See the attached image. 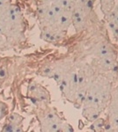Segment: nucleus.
Instances as JSON below:
<instances>
[{"mask_svg":"<svg viewBox=\"0 0 118 132\" xmlns=\"http://www.w3.org/2000/svg\"><path fill=\"white\" fill-rule=\"evenodd\" d=\"M0 31L12 47L24 40V19L12 2L0 5Z\"/></svg>","mask_w":118,"mask_h":132,"instance_id":"3","label":"nucleus"},{"mask_svg":"<svg viewBox=\"0 0 118 132\" xmlns=\"http://www.w3.org/2000/svg\"><path fill=\"white\" fill-rule=\"evenodd\" d=\"M41 129L42 131H65L66 124L57 112L45 110L39 116Z\"/></svg>","mask_w":118,"mask_h":132,"instance_id":"6","label":"nucleus"},{"mask_svg":"<svg viewBox=\"0 0 118 132\" xmlns=\"http://www.w3.org/2000/svg\"><path fill=\"white\" fill-rule=\"evenodd\" d=\"M115 131H118V124H117L116 128H115Z\"/></svg>","mask_w":118,"mask_h":132,"instance_id":"13","label":"nucleus"},{"mask_svg":"<svg viewBox=\"0 0 118 132\" xmlns=\"http://www.w3.org/2000/svg\"><path fill=\"white\" fill-rule=\"evenodd\" d=\"M115 65H116V57L115 53L112 52L102 57L96 58L93 70L100 73H106L114 71L115 69Z\"/></svg>","mask_w":118,"mask_h":132,"instance_id":"8","label":"nucleus"},{"mask_svg":"<svg viewBox=\"0 0 118 132\" xmlns=\"http://www.w3.org/2000/svg\"><path fill=\"white\" fill-rule=\"evenodd\" d=\"M112 85L108 77L97 75L87 89L81 104L83 116L89 122H94L108 107Z\"/></svg>","mask_w":118,"mask_h":132,"instance_id":"2","label":"nucleus"},{"mask_svg":"<svg viewBox=\"0 0 118 132\" xmlns=\"http://www.w3.org/2000/svg\"><path fill=\"white\" fill-rule=\"evenodd\" d=\"M72 9L73 7L41 4L37 9V18L44 41L55 42L66 35L72 25Z\"/></svg>","mask_w":118,"mask_h":132,"instance_id":"1","label":"nucleus"},{"mask_svg":"<svg viewBox=\"0 0 118 132\" xmlns=\"http://www.w3.org/2000/svg\"><path fill=\"white\" fill-rule=\"evenodd\" d=\"M27 93H28V96L32 101H36L38 103H40V102H46L49 99L48 92L39 84L30 85Z\"/></svg>","mask_w":118,"mask_h":132,"instance_id":"9","label":"nucleus"},{"mask_svg":"<svg viewBox=\"0 0 118 132\" xmlns=\"http://www.w3.org/2000/svg\"><path fill=\"white\" fill-rule=\"evenodd\" d=\"M108 123L105 124L106 130L115 131L118 124V86L112 87L108 104Z\"/></svg>","mask_w":118,"mask_h":132,"instance_id":"7","label":"nucleus"},{"mask_svg":"<svg viewBox=\"0 0 118 132\" xmlns=\"http://www.w3.org/2000/svg\"><path fill=\"white\" fill-rule=\"evenodd\" d=\"M90 14V7L87 0H74L72 9V26L77 32L85 28Z\"/></svg>","mask_w":118,"mask_h":132,"instance_id":"5","label":"nucleus"},{"mask_svg":"<svg viewBox=\"0 0 118 132\" xmlns=\"http://www.w3.org/2000/svg\"><path fill=\"white\" fill-rule=\"evenodd\" d=\"M57 82L64 98L70 102L77 103L78 90V72L70 70Z\"/></svg>","mask_w":118,"mask_h":132,"instance_id":"4","label":"nucleus"},{"mask_svg":"<svg viewBox=\"0 0 118 132\" xmlns=\"http://www.w3.org/2000/svg\"><path fill=\"white\" fill-rule=\"evenodd\" d=\"M115 0H100V9L105 16L115 7Z\"/></svg>","mask_w":118,"mask_h":132,"instance_id":"10","label":"nucleus"},{"mask_svg":"<svg viewBox=\"0 0 118 132\" xmlns=\"http://www.w3.org/2000/svg\"><path fill=\"white\" fill-rule=\"evenodd\" d=\"M11 48H12V45L7 41L5 36L0 31V51H5L7 50H10Z\"/></svg>","mask_w":118,"mask_h":132,"instance_id":"11","label":"nucleus"},{"mask_svg":"<svg viewBox=\"0 0 118 132\" xmlns=\"http://www.w3.org/2000/svg\"><path fill=\"white\" fill-rule=\"evenodd\" d=\"M12 2L11 0H0V5H3V4H6V3H10Z\"/></svg>","mask_w":118,"mask_h":132,"instance_id":"12","label":"nucleus"}]
</instances>
